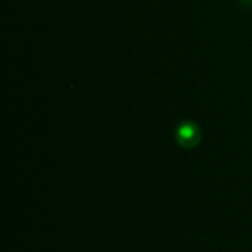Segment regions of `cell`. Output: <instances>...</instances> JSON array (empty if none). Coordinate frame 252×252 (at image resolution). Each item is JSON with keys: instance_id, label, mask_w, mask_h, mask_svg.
Listing matches in <instances>:
<instances>
[{"instance_id": "obj_1", "label": "cell", "mask_w": 252, "mask_h": 252, "mask_svg": "<svg viewBox=\"0 0 252 252\" xmlns=\"http://www.w3.org/2000/svg\"><path fill=\"white\" fill-rule=\"evenodd\" d=\"M201 137V127L193 121H183L176 128V140L185 149H193L195 146H198Z\"/></svg>"}]
</instances>
